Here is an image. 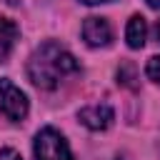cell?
Segmentation results:
<instances>
[{
	"label": "cell",
	"mask_w": 160,
	"mask_h": 160,
	"mask_svg": "<svg viewBox=\"0 0 160 160\" xmlns=\"http://www.w3.org/2000/svg\"><path fill=\"white\" fill-rule=\"evenodd\" d=\"M78 70V60L72 58V52H68L60 42H42L28 60V78L32 80V85L42 88V90H52L60 85V80H65L70 72Z\"/></svg>",
	"instance_id": "6da1fadb"
},
{
	"label": "cell",
	"mask_w": 160,
	"mask_h": 160,
	"mask_svg": "<svg viewBox=\"0 0 160 160\" xmlns=\"http://www.w3.org/2000/svg\"><path fill=\"white\" fill-rule=\"evenodd\" d=\"M32 152H35V160H75L68 148V140L55 128H42L35 135Z\"/></svg>",
	"instance_id": "7a4b0ae2"
},
{
	"label": "cell",
	"mask_w": 160,
	"mask_h": 160,
	"mask_svg": "<svg viewBox=\"0 0 160 160\" xmlns=\"http://www.w3.org/2000/svg\"><path fill=\"white\" fill-rule=\"evenodd\" d=\"M0 112L8 120H12V122L25 120V115H28V98H25V92L18 85H12L8 78L0 80Z\"/></svg>",
	"instance_id": "3957f363"
},
{
	"label": "cell",
	"mask_w": 160,
	"mask_h": 160,
	"mask_svg": "<svg viewBox=\"0 0 160 160\" xmlns=\"http://www.w3.org/2000/svg\"><path fill=\"white\" fill-rule=\"evenodd\" d=\"M112 118H115V112H112V108L108 102H95V105H88V108H82L78 112V120L85 128H90V130H105V128H110Z\"/></svg>",
	"instance_id": "277c9868"
},
{
	"label": "cell",
	"mask_w": 160,
	"mask_h": 160,
	"mask_svg": "<svg viewBox=\"0 0 160 160\" xmlns=\"http://www.w3.org/2000/svg\"><path fill=\"white\" fill-rule=\"evenodd\" d=\"M82 40L90 48H105V45H110V40H112L110 22L105 18H88L82 22Z\"/></svg>",
	"instance_id": "5b68a950"
},
{
	"label": "cell",
	"mask_w": 160,
	"mask_h": 160,
	"mask_svg": "<svg viewBox=\"0 0 160 160\" xmlns=\"http://www.w3.org/2000/svg\"><path fill=\"white\" fill-rule=\"evenodd\" d=\"M18 35H20V28H18L10 18H2V15H0V62L8 60L10 50L15 48Z\"/></svg>",
	"instance_id": "8992f818"
},
{
	"label": "cell",
	"mask_w": 160,
	"mask_h": 160,
	"mask_svg": "<svg viewBox=\"0 0 160 160\" xmlns=\"http://www.w3.org/2000/svg\"><path fill=\"white\" fill-rule=\"evenodd\" d=\"M145 38H148V25H145V18L142 15H132L128 20V28H125V40L132 50L142 48L145 45Z\"/></svg>",
	"instance_id": "52a82bcc"
},
{
	"label": "cell",
	"mask_w": 160,
	"mask_h": 160,
	"mask_svg": "<svg viewBox=\"0 0 160 160\" xmlns=\"http://www.w3.org/2000/svg\"><path fill=\"white\" fill-rule=\"evenodd\" d=\"M145 72H148V78H150L152 82H158V85H160V55H155V58H150V60H148Z\"/></svg>",
	"instance_id": "ba28073f"
},
{
	"label": "cell",
	"mask_w": 160,
	"mask_h": 160,
	"mask_svg": "<svg viewBox=\"0 0 160 160\" xmlns=\"http://www.w3.org/2000/svg\"><path fill=\"white\" fill-rule=\"evenodd\" d=\"M132 80H135V70H132V65H122V68L118 70V82H122V85H130V88H132V85H135Z\"/></svg>",
	"instance_id": "9c48e42d"
},
{
	"label": "cell",
	"mask_w": 160,
	"mask_h": 160,
	"mask_svg": "<svg viewBox=\"0 0 160 160\" xmlns=\"http://www.w3.org/2000/svg\"><path fill=\"white\" fill-rule=\"evenodd\" d=\"M0 160H22V158H20L18 150H12V148H2V150H0Z\"/></svg>",
	"instance_id": "30bf717a"
},
{
	"label": "cell",
	"mask_w": 160,
	"mask_h": 160,
	"mask_svg": "<svg viewBox=\"0 0 160 160\" xmlns=\"http://www.w3.org/2000/svg\"><path fill=\"white\" fill-rule=\"evenodd\" d=\"M85 5H100V2H110V0H82Z\"/></svg>",
	"instance_id": "8fae6325"
},
{
	"label": "cell",
	"mask_w": 160,
	"mask_h": 160,
	"mask_svg": "<svg viewBox=\"0 0 160 160\" xmlns=\"http://www.w3.org/2000/svg\"><path fill=\"white\" fill-rule=\"evenodd\" d=\"M148 5H150V8H155V10H160V0H148Z\"/></svg>",
	"instance_id": "7c38bea8"
},
{
	"label": "cell",
	"mask_w": 160,
	"mask_h": 160,
	"mask_svg": "<svg viewBox=\"0 0 160 160\" xmlns=\"http://www.w3.org/2000/svg\"><path fill=\"white\" fill-rule=\"evenodd\" d=\"M155 38H158V42H160V20L155 22Z\"/></svg>",
	"instance_id": "4fadbf2b"
},
{
	"label": "cell",
	"mask_w": 160,
	"mask_h": 160,
	"mask_svg": "<svg viewBox=\"0 0 160 160\" xmlns=\"http://www.w3.org/2000/svg\"><path fill=\"white\" fill-rule=\"evenodd\" d=\"M5 2H10V5H15V2H18V0H5Z\"/></svg>",
	"instance_id": "5bb4252c"
}]
</instances>
